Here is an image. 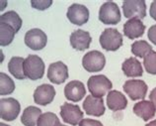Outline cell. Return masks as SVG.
I'll use <instances>...</instances> for the list:
<instances>
[{
    "label": "cell",
    "mask_w": 156,
    "mask_h": 126,
    "mask_svg": "<svg viewBox=\"0 0 156 126\" xmlns=\"http://www.w3.org/2000/svg\"><path fill=\"white\" fill-rule=\"evenodd\" d=\"M44 63L37 55H29L24 62V72L26 78L32 80H41L44 75Z\"/></svg>",
    "instance_id": "1"
},
{
    "label": "cell",
    "mask_w": 156,
    "mask_h": 126,
    "mask_svg": "<svg viewBox=\"0 0 156 126\" xmlns=\"http://www.w3.org/2000/svg\"><path fill=\"white\" fill-rule=\"evenodd\" d=\"M99 42L104 50L115 52L122 46L124 40H122V35L117 29L108 28L102 32Z\"/></svg>",
    "instance_id": "2"
},
{
    "label": "cell",
    "mask_w": 156,
    "mask_h": 126,
    "mask_svg": "<svg viewBox=\"0 0 156 126\" xmlns=\"http://www.w3.org/2000/svg\"><path fill=\"white\" fill-rule=\"evenodd\" d=\"M87 87L91 95L95 97H101L106 95V93L110 91L113 87L112 82L104 75L92 76L87 82Z\"/></svg>",
    "instance_id": "3"
},
{
    "label": "cell",
    "mask_w": 156,
    "mask_h": 126,
    "mask_svg": "<svg viewBox=\"0 0 156 126\" xmlns=\"http://www.w3.org/2000/svg\"><path fill=\"white\" fill-rule=\"evenodd\" d=\"M122 16L118 4L108 1L102 4L99 10V20L106 25H116L121 21Z\"/></svg>",
    "instance_id": "4"
},
{
    "label": "cell",
    "mask_w": 156,
    "mask_h": 126,
    "mask_svg": "<svg viewBox=\"0 0 156 126\" xmlns=\"http://www.w3.org/2000/svg\"><path fill=\"white\" fill-rule=\"evenodd\" d=\"M106 65L105 56L99 51H90L82 58V66L89 72H97L104 69Z\"/></svg>",
    "instance_id": "5"
},
{
    "label": "cell",
    "mask_w": 156,
    "mask_h": 126,
    "mask_svg": "<svg viewBox=\"0 0 156 126\" xmlns=\"http://www.w3.org/2000/svg\"><path fill=\"white\" fill-rule=\"evenodd\" d=\"M122 12L126 18L141 20L146 16V3L143 0H126L122 3Z\"/></svg>",
    "instance_id": "6"
},
{
    "label": "cell",
    "mask_w": 156,
    "mask_h": 126,
    "mask_svg": "<svg viewBox=\"0 0 156 126\" xmlns=\"http://www.w3.org/2000/svg\"><path fill=\"white\" fill-rule=\"evenodd\" d=\"M60 116L65 123L75 126L79 125L84 114L77 104L65 102L60 107Z\"/></svg>",
    "instance_id": "7"
},
{
    "label": "cell",
    "mask_w": 156,
    "mask_h": 126,
    "mask_svg": "<svg viewBox=\"0 0 156 126\" xmlns=\"http://www.w3.org/2000/svg\"><path fill=\"white\" fill-rule=\"evenodd\" d=\"M21 105L19 101L12 97L0 100V117L5 121H13L18 117Z\"/></svg>",
    "instance_id": "8"
},
{
    "label": "cell",
    "mask_w": 156,
    "mask_h": 126,
    "mask_svg": "<svg viewBox=\"0 0 156 126\" xmlns=\"http://www.w3.org/2000/svg\"><path fill=\"white\" fill-rule=\"evenodd\" d=\"M148 87L141 80H129L124 84V91L131 100L144 99Z\"/></svg>",
    "instance_id": "9"
},
{
    "label": "cell",
    "mask_w": 156,
    "mask_h": 126,
    "mask_svg": "<svg viewBox=\"0 0 156 126\" xmlns=\"http://www.w3.org/2000/svg\"><path fill=\"white\" fill-rule=\"evenodd\" d=\"M25 44L26 46L34 51H40L47 46L48 37L46 33L41 29H31L25 35Z\"/></svg>",
    "instance_id": "10"
},
{
    "label": "cell",
    "mask_w": 156,
    "mask_h": 126,
    "mask_svg": "<svg viewBox=\"0 0 156 126\" xmlns=\"http://www.w3.org/2000/svg\"><path fill=\"white\" fill-rule=\"evenodd\" d=\"M66 17L74 25H84L89 20V10L87 7L82 4L73 3L72 5L68 7Z\"/></svg>",
    "instance_id": "11"
},
{
    "label": "cell",
    "mask_w": 156,
    "mask_h": 126,
    "mask_svg": "<svg viewBox=\"0 0 156 126\" xmlns=\"http://www.w3.org/2000/svg\"><path fill=\"white\" fill-rule=\"evenodd\" d=\"M67 66L62 62H55L50 65L48 70V79L55 84L63 83L68 79Z\"/></svg>",
    "instance_id": "12"
},
{
    "label": "cell",
    "mask_w": 156,
    "mask_h": 126,
    "mask_svg": "<svg viewBox=\"0 0 156 126\" xmlns=\"http://www.w3.org/2000/svg\"><path fill=\"white\" fill-rule=\"evenodd\" d=\"M55 96V89L51 84L44 83L34 91V101L40 105H48L52 102Z\"/></svg>",
    "instance_id": "13"
},
{
    "label": "cell",
    "mask_w": 156,
    "mask_h": 126,
    "mask_svg": "<svg viewBox=\"0 0 156 126\" xmlns=\"http://www.w3.org/2000/svg\"><path fill=\"white\" fill-rule=\"evenodd\" d=\"M83 109L87 115H92L96 117L104 115L106 110L103 98L95 97L93 95L86 96L83 102Z\"/></svg>",
    "instance_id": "14"
},
{
    "label": "cell",
    "mask_w": 156,
    "mask_h": 126,
    "mask_svg": "<svg viewBox=\"0 0 156 126\" xmlns=\"http://www.w3.org/2000/svg\"><path fill=\"white\" fill-rule=\"evenodd\" d=\"M86 94L84 83L79 80H71L64 87V95L66 99L73 102L80 101Z\"/></svg>",
    "instance_id": "15"
},
{
    "label": "cell",
    "mask_w": 156,
    "mask_h": 126,
    "mask_svg": "<svg viewBox=\"0 0 156 126\" xmlns=\"http://www.w3.org/2000/svg\"><path fill=\"white\" fill-rule=\"evenodd\" d=\"M91 42L92 38L87 31L79 29L72 32V34L70 35V45L73 49L77 51L87 50L90 47Z\"/></svg>",
    "instance_id": "16"
},
{
    "label": "cell",
    "mask_w": 156,
    "mask_h": 126,
    "mask_svg": "<svg viewBox=\"0 0 156 126\" xmlns=\"http://www.w3.org/2000/svg\"><path fill=\"white\" fill-rule=\"evenodd\" d=\"M145 32V25L139 19H129L124 24V34L129 39L134 40L142 37Z\"/></svg>",
    "instance_id": "17"
},
{
    "label": "cell",
    "mask_w": 156,
    "mask_h": 126,
    "mask_svg": "<svg viewBox=\"0 0 156 126\" xmlns=\"http://www.w3.org/2000/svg\"><path fill=\"white\" fill-rule=\"evenodd\" d=\"M107 106L112 111H120L128 106V99L119 91H111L107 95Z\"/></svg>",
    "instance_id": "18"
},
{
    "label": "cell",
    "mask_w": 156,
    "mask_h": 126,
    "mask_svg": "<svg viewBox=\"0 0 156 126\" xmlns=\"http://www.w3.org/2000/svg\"><path fill=\"white\" fill-rule=\"evenodd\" d=\"M133 110L135 115L140 117L144 121H148L150 119H152L156 113V108L154 106V104L151 101H147L144 99L135 103Z\"/></svg>",
    "instance_id": "19"
},
{
    "label": "cell",
    "mask_w": 156,
    "mask_h": 126,
    "mask_svg": "<svg viewBox=\"0 0 156 126\" xmlns=\"http://www.w3.org/2000/svg\"><path fill=\"white\" fill-rule=\"evenodd\" d=\"M122 70L128 78H139L143 75V69L136 58L126 59L122 65Z\"/></svg>",
    "instance_id": "20"
},
{
    "label": "cell",
    "mask_w": 156,
    "mask_h": 126,
    "mask_svg": "<svg viewBox=\"0 0 156 126\" xmlns=\"http://www.w3.org/2000/svg\"><path fill=\"white\" fill-rule=\"evenodd\" d=\"M42 114V110L40 108L36 106H28L23 111L21 122L25 126H36Z\"/></svg>",
    "instance_id": "21"
},
{
    "label": "cell",
    "mask_w": 156,
    "mask_h": 126,
    "mask_svg": "<svg viewBox=\"0 0 156 126\" xmlns=\"http://www.w3.org/2000/svg\"><path fill=\"white\" fill-rule=\"evenodd\" d=\"M24 62L25 59L22 57H13L8 63V71L14 78L18 80H25V72H24Z\"/></svg>",
    "instance_id": "22"
},
{
    "label": "cell",
    "mask_w": 156,
    "mask_h": 126,
    "mask_svg": "<svg viewBox=\"0 0 156 126\" xmlns=\"http://www.w3.org/2000/svg\"><path fill=\"white\" fill-rule=\"evenodd\" d=\"M0 23L11 26L18 33L22 27V19L15 11H8L0 16Z\"/></svg>",
    "instance_id": "23"
},
{
    "label": "cell",
    "mask_w": 156,
    "mask_h": 126,
    "mask_svg": "<svg viewBox=\"0 0 156 126\" xmlns=\"http://www.w3.org/2000/svg\"><path fill=\"white\" fill-rule=\"evenodd\" d=\"M152 50V46L148 44L144 40H139V41H135L131 45V53L138 58H143L147 56Z\"/></svg>",
    "instance_id": "24"
},
{
    "label": "cell",
    "mask_w": 156,
    "mask_h": 126,
    "mask_svg": "<svg viewBox=\"0 0 156 126\" xmlns=\"http://www.w3.org/2000/svg\"><path fill=\"white\" fill-rule=\"evenodd\" d=\"M16 32L11 26L0 23V45L2 47L9 46L13 42Z\"/></svg>",
    "instance_id": "25"
},
{
    "label": "cell",
    "mask_w": 156,
    "mask_h": 126,
    "mask_svg": "<svg viewBox=\"0 0 156 126\" xmlns=\"http://www.w3.org/2000/svg\"><path fill=\"white\" fill-rule=\"evenodd\" d=\"M15 91V83L9 76L4 72L0 74V94L7 95L11 94Z\"/></svg>",
    "instance_id": "26"
},
{
    "label": "cell",
    "mask_w": 156,
    "mask_h": 126,
    "mask_svg": "<svg viewBox=\"0 0 156 126\" xmlns=\"http://www.w3.org/2000/svg\"><path fill=\"white\" fill-rule=\"evenodd\" d=\"M59 123V119L56 114L52 112H46L41 115L37 126H56Z\"/></svg>",
    "instance_id": "27"
},
{
    "label": "cell",
    "mask_w": 156,
    "mask_h": 126,
    "mask_svg": "<svg viewBox=\"0 0 156 126\" xmlns=\"http://www.w3.org/2000/svg\"><path fill=\"white\" fill-rule=\"evenodd\" d=\"M145 71L150 75H156V52L151 51L143 59Z\"/></svg>",
    "instance_id": "28"
},
{
    "label": "cell",
    "mask_w": 156,
    "mask_h": 126,
    "mask_svg": "<svg viewBox=\"0 0 156 126\" xmlns=\"http://www.w3.org/2000/svg\"><path fill=\"white\" fill-rule=\"evenodd\" d=\"M52 4L51 0H32L31 1V5L33 6V8L38 10H46L48 7Z\"/></svg>",
    "instance_id": "29"
},
{
    "label": "cell",
    "mask_w": 156,
    "mask_h": 126,
    "mask_svg": "<svg viewBox=\"0 0 156 126\" xmlns=\"http://www.w3.org/2000/svg\"><path fill=\"white\" fill-rule=\"evenodd\" d=\"M79 126H103L100 121L95 120V119H89V118H84L79 123Z\"/></svg>",
    "instance_id": "30"
},
{
    "label": "cell",
    "mask_w": 156,
    "mask_h": 126,
    "mask_svg": "<svg viewBox=\"0 0 156 126\" xmlns=\"http://www.w3.org/2000/svg\"><path fill=\"white\" fill-rule=\"evenodd\" d=\"M147 36H148L149 41L156 46V25H153L149 28L148 32H147Z\"/></svg>",
    "instance_id": "31"
},
{
    "label": "cell",
    "mask_w": 156,
    "mask_h": 126,
    "mask_svg": "<svg viewBox=\"0 0 156 126\" xmlns=\"http://www.w3.org/2000/svg\"><path fill=\"white\" fill-rule=\"evenodd\" d=\"M149 14L151 18L156 21V0L150 4V9H149Z\"/></svg>",
    "instance_id": "32"
},
{
    "label": "cell",
    "mask_w": 156,
    "mask_h": 126,
    "mask_svg": "<svg viewBox=\"0 0 156 126\" xmlns=\"http://www.w3.org/2000/svg\"><path fill=\"white\" fill-rule=\"evenodd\" d=\"M149 99H150L151 102L154 104V106L156 108V87L151 91L150 94H149Z\"/></svg>",
    "instance_id": "33"
},
{
    "label": "cell",
    "mask_w": 156,
    "mask_h": 126,
    "mask_svg": "<svg viewBox=\"0 0 156 126\" xmlns=\"http://www.w3.org/2000/svg\"><path fill=\"white\" fill-rule=\"evenodd\" d=\"M145 126H156V119L153 120V121H151V122H149V123H147Z\"/></svg>",
    "instance_id": "34"
},
{
    "label": "cell",
    "mask_w": 156,
    "mask_h": 126,
    "mask_svg": "<svg viewBox=\"0 0 156 126\" xmlns=\"http://www.w3.org/2000/svg\"><path fill=\"white\" fill-rule=\"evenodd\" d=\"M0 126H10V125H7V124H4V123H0Z\"/></svg>",
    "instance_id": "35"
},
{
    "label": "cell",
    "mask_w": 156,
    "mask_h": 126,
    "mask_svg": "<svg viewBox=\"0 0 156 126\" xmlns=\"http://www.w3.org/2000/svg\"><path fill=\"white\" fill-rule=\"evenodd\" d=\"M56 126H66V125H62V124H60V123H59V124H57Z\"/></svg>",
    "instance_id": "36"
}]
</instances>
